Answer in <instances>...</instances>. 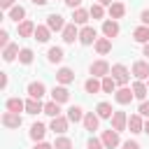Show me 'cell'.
Wrapping results in <instances>:
<instances>
[{"mask_svg":"<svg viewBox=\"0 0 149 149\" xmlns=\"http://www.w3.org/2000/svg\"><path fill=\"white\" fill-rule=\"evenodd\" d=\"M137 114L149 119V100H142V102H140V107H137Z\"/></svg>","mask_w":149,"mask_h":149,"instance_id":"ab89813d","label":"cell"},{"mask_svg":"<svg viewBox=\"0 0 149 149\" xmlns=\"http://www.w3.org/2000/svg\"><path fill=\"white\" fill-rule=\"evenodd\" d=\"M144 133H147V135H149V119H147V121H144Z\"/></svg>","mask_w":149,"mask_h":149,"instance_id":"816d5d0a","label":"cell"},{"mask_svg":"<svg viewBox=\"0 0 149 149\" xmlns=\"http://www.w3.org/2000/svg\"><path fill=\"white\" fill-rule=\"evenodd\" d=\"M51 100L58 102V105H61V102H68V100H70V91H68V86H61V84L54 86V88H51Z\"/></svg>","mask_w":149,"mask_h":149,"instance_id":"ba28073f","label":"cell"},{"mask_svg":"<svg viewBox=\"0 0 149 149\" xmlns=\"http://www.w3.org/2000/svg\"><path fill=\"white\" fill-rule=\"evenodd\" d=\"M74 40H79L77 23H68V26H65V30H63V42H65V44H72Z\"/></svg>","mask_w":149,"mask_h":149,"instance_id":"7c38bea8","label":"cell"},{"mask_svg":"<svg viewBox=\"0 0 149 149\" xmlns=\"http://www.w3.org/2000/svg\"><path fill=\"white\" fill-rule=\"evenodd\" d=\"M100 140H102V144H105V149H114V147H119V133H116L114 128H109V130H105Z\"/></svg>","mask_w":149,"mask_h":149,"instance_id":"9c48e42d","label":"cell"},{"mask_svg":"<svg viewBox=\"0 0 149 149\" xmlns=\"http://www.w3.org/2000/svg\"><path fill=\"white\" fill-rule=\"evenodd\" d=\"M93 47H95V51H98L100 56H105V54L112 51V40H109V37H98Z\"/></svg>","mask_w":149,"mask_h":149,"instance_id":"ffe728a7","label":"cell"},{"mask_svg":"<svg viewBox=\"0 0 149 149\" xmlns=\"http://www.w3.org/2000/svg\"><path fill=\"white\" fill-rule=\"evenodd\" d=\"M112 128H114L116 133H121V130L128 128V116H126V112L114 109V114H112Z\"/></svg>","mask_w":149,"mask_h":149,"instance_id":"5b68a950","label":"cell"},{"mask_svg":"<svg viewBox=\"0 0 149 149\" xmlns=\"http://www.w3.org/2000/svg\"><path fill=\"white\" fill-rule=\"evenodd\" d=\"M123 14H126V5H123V2H112V5H109V19L116 21V19H121Z\"/></svg>","mask_w":149,"mask_h":149,"instance_id":"4316f807","label":"cell"},{"mask_svg":"<svg viewBox=\"0 0 149 149\" xmlns=\"http://www.w3.org/2000/svg\"><path fill=\"white\" fill-rule=\"evenodd\" d=\"M140 21H142V26H149V9H142V14H140Z\"/></svg>","mask_w":149,"mask_h":149,"instance_id":"ee69618b","label":"cell"},{"mask_svg":"<svg viewBox=\"0 0 149 149\" xmlns=\"http://www.w3.org/2000/svg\"><path fill=\"white\" fill-rule=\"evenodd\" d=\"M88 70H91V74H93V77H98V79H105V77L112 72V68H109V63H107V61H93Z\"/></svg>","mask_w":149,"mask_h":149,"instance_id":"3957f363","label":"cell"},{"mask_svg":"<svg viewBox=\"0 0 149 149\" xmlns=\"http://www.w3.org/2000/svg\"><path fill=\"white\" fill-rule=\"evenodd\" d=\"M130 74H133L137 81H144V79H149V61H135V63H133V70H130Z\"/></svg>","mask_w":149,"mask_h":149,"instance_id":"7a4b0ae2","label":"cell"},{"mask_svg":"<svg viewBox=\"0 0 149 149\" xmlns=\"http://www.w3.org/2000/svg\"><path fill=\"white\" fill-rule=\"evenodd\" d=\"M88 19H91V12L84 9V7H79V9L72 12V23H77V26H86Z\"/></svg>","mask_w":149,"mask_h":149,"instance_id":"ac0fdd59","label":"cell"},{"mask_svg":"<svg viewBox=\"0 0 149 149\" xmlns=\"http://www.w3.org/2000/svg\"><path fill=\"white\" fill-rule=\"evenodd\" d=\"M12 21H16V23H21V21H26V9L21 7V5H14L12 9H9V14H7Z\"/></svg>","mask_w":149,"mask_h":149,"instance_id":"83f0119b","label":"cell"},{"mask_svg":"<svg viewBox=\"0 0 149 149\" xmlns=\"http://www.w3.org/2000/svg\"><path fill=\"white\" fill-rule=\"evenodd\" d=\"M63 58H65V54H63L61 47H51V49L47 51V61H49V63H61Z\"/></svg>","mask_w":149,"mask_h":149,"instance_id":"4dcf8cb0","label":"cell"},{"mask_svg":"<svg viewBox=\"0 0 149 149\" xmlns=\"http://www.w3.org/2000/svg\"><path fill=\"white\" fill-rule=\"evenodd\" d=\"M65 2V7H70V9H79V5H81V0H63Z\"/></svg>","mask_w":149,"mask_h":149,"instance_id":"7bdbcfd3","label":"cell"},{"mask_svg":"<svg viewBox=\"0 0 149 149\" xmlns=\"http://www.w3.org/2000/svg\"><path fill=\"white\" fill-rule=\"evenodd\" d=\"M133 40L140 42V44H147L149 42V26H137L133 30Z\"/></svg>","mask_w":149,"mask_h":149,"instance_id":"7402d4cb","label":"cell"},{"mask_svg":"<svg viewBox=\"0 0 149 149\" xmlns=\"http://www.w3.org/2000/svg\"><path fill=\"white\" fill-rule=\"evenodd\" d=\"M7 72H0V88H7Z\"/></svg>","mask_w":149,"mask_h":149,"instance_id":"f6af8a7d","label":"cell"},{"mask_svg":"<svg viewBox=\"0 0 149 149\" xmlns=\"http://www.w3.org/2000/svg\"><path fill=\"white\" fill-rule=\"evenodd\" d=\"M44 114H47V116H51V119L61 116V105H58V102H54V100L44 102Z\"/></svg>","mask_w":149,"mask_h":149,"instance_id":"836d02e7","label":"cell"},{"mask_svg":"<svg viewBox=\"0 0 149 149\" xmlns=\"http://www.w3.org/2000/svg\"><path fill=\"white\" fill-rule=\"evenodd\" d=\"M86 147H88V149H105L102 140H98V137H91V140L86 142Z\"/></svg>","mask_w":149,"mask_h":149,"instance_id":"f35d334b","label":"cell"},{"mask_svg":"<svg viewBox=\"0 0 149 149\" xmlns=\"http://www.w3.org/2000/svg\"><path fill=\"white\" fill-rule=\"evenodd\" d=\"M7 44H12V42H9V33H7V30H5V28H2V30H0V47H2V49H5V47H7Z\"/></svg>","mask_w":149,"mask_h":149,"instance_id":"60d3db41","label":"cell"},{"mask_svg":"<svg viewBox=\"0 0 149 149\" xmlns=\"http://www.w3.org/2000/svg\"><path fill=\"white\" fill-rule=\"evenodd\" d=\"M128 130L130 133H144V121L140 114H130L128 116Z\"/></svg>","mask_w":149,"mask_h":149,"instance_id":"2e32d148","label":"cell"},{"mask_svg":"<svg viewBox=\"0 0 149 149\" xmlns=\"http://www.w3.org/2000/svg\"><path fill=\"white\" fill-rule=\"evenodd\" d=\"M54 149H72V140H70V137H65V135H61V137H56Z\"/></svg>","mask_w":149,"mask_h":149,"instance_id":"d590c367","label":"cell"},{"mask_svg":"<svg viewBox=\"0 0 149 149\" xmlns=\"http://www.w3.org/2000/svg\"><path fill=\"white\" fill-rule=\"evenodd\" d=\"M33 149H54V144H49V142H37Z\"/></svg>","mask_w":149,"mask_h":149,"instance_id":"7dc6e473","label":"cell"},{"mask_svg":"<svg viewBox=\"0 0 149 149\" xmlns=\"http://www.w3.org/2000/svg\"><path fill=\"white\" fill-rule=\"evenodd\" d=\"M81 123H84V128H86V130H91V133H93V130H98L100 116H98V114H93V112H86V114H84V121H81Z\"/></svg>","mask_w":149,"mask_h":149,"instance_id":"d6986e66","label":"cell"},{"mask_svg":"<svg viewBox=\"0 0 149 149\" xmlns=\"http://www.w3.org/2000/svg\"><path fill=\"white\" fill-rule=\"evenodd\" d=\"M33 37H35L37 42H49V37H51V30H49V26H47V23H44V26H37Z\"/></svg>","mask_w":149,"mask_h":149,"instance_id":"f1b7e54d","label":"cell"},{"mask_svg":"<svg viewBox=\"0 0 149 149\" xmlns=\"http://www.w3.org/2000/svg\"><path fill=\"white\" fill-rule=\"evenodd\" d=\"M44 133H47V126L44 123H33L30 126V140H35V142H42V137H44Z\"/></svg>","mask_w":149,"mask_h":149,"instance_id":"d4e9b609","label":"cell"},{"mask_svg":"<svg viewBox=\"0 0 149 149\" xmlns=\"http://www.w3.org/2000/svg\"><path fill=\"white\" fill-rule=\"evenodd\" d=\"M121 149H140V144H137L135 140H126V142L121 144Z\"/></svg>","mask_w":149,"mask_h":149,"instance_id":"b9f144b4","label":"cell"},{"mask_svg":"<svg viewBox=\"0 0 149 149\" xmlns=\"http://www.w3.org/2000/svg\"><path fill=\"white\" fill-rule=\"evenodd\" d=\"M102 35L109 37V40L116 37V35H119V23H116L114 19H105V21H102Z\"/></svg>","mask_w":149,"mask_h":149,"instance_id":"8fae6325","label":"cell"},{"mask_svg":"<svg viewBox=\"0 0 149 149\" xmlns=\"http://www.w3.org/2000/svg\"><path fill=\"white\" fill-rule=\"evenodd\" d=\"M44 93H47V86H44L42 81H30V84H28V95H30V98L40 100Z\"/></svg>","mask_w":149,"mask_h":149,"instance_id":"5bb4252c","label":"cell"},{"mask_svg":"<svg viewBox=\"0 0 149 149\" xmlns=\"http://www.w3.org/2000/svg\"><path fill=\"white\" fill-rule=\"evenodd\" d=\"M5 107H7V112H14V114H19V112H23V109H26V102H23L21 98H9Z\"/></svg>","mask_w":149,"mask_h":149,"instance_id":"484cf974","label":"cell"},{"mask_svg":"<svg viewBox=\"0 0 149 149\" xmlns=\"http://www.w3.org/2000/svg\"><path fill=\"white\" fill-rule=\"evenodd\" d=\"M88 12H91V19H102V16H105V7H102L100 2L91 5V9H88Z\"/></svg>","mask_w":149,"mask_h":149,"instance_id":"8d00e7d4","label":"cell"},{"mask_svg":"<svg viewBox=\"0 0 149 149\" xmlns=\"http://www.w3.org/2000/svg\"><path fill=\"white\" fill-rule=\"evenodd\" d=\"M112 77H114V81L116 84H121V86H126L128 84V79H130V72H128V68L123 65V63H116V65H112V72H109Z\"/></svg>","mask_w":149,"mask_h":149,"instance_id":"6da1fadb","label":"cell"},{"mask_svg":"<svg viewBox=\"0 0 149 149\" xmlns=\"http://www.w3.org/2000/svg\"><path fill=\"white\" fill-rule=\"evenodd\" d=\"M56 81H58L61 86H68V84L74 81V72H72L70 68H58V70H56Z\"/></svg>","mask_w":149,"mask_h":149,"instance_id":"52a82bcc","label":"cell"},{"mask_svg":"<svg viewBox=\"0 0 149 149\" xmlns=\"http://www.w3.org/2000/svg\"><path fill=\"white\" fill-rule=\"evenodd\" d=\"M98 2H100V5H102V7H105V5H107V7H109V5H112V2H114V0H98Z\"/></svg>","mask_w":149,"mask_h":149,"instance_id":"681fc988","label":"cell"},{"mask_svg":"<svg viewBox=\"0 0 149 149\" xmlns=\"http://www.w3.org/2000/svg\"><path fill=\"white\" fill-rule=\"evenodd\" d=\"M47 26H49V30H51V33H54V30H56V33H58V30L63 33L68 23H65V19H63L61 14H49V16H47Z\"/></svg>","mask_w":149,"mask_h":149,"instance_id":"8992f818","label":"cell"},{"mask_svg":"<svg viewBox=\"0 0 149 149\" xmlns=\"http://www.w3.org/2000/svg\"><path fill=\"white\" fill-rule=\"evenodd\" d=\"M84 114H86V112H84L79 105H72V107L68 109V121H70V123H79V121H84Z\"/></svg>","mask_w":149,"mask_h":149,"instance_id":"44dd1931","label":"cell"},{"mask_svg":"<svg viewBox=\"0 0 149 149\" xmlns=\"http://www.w3.org/2000/svg\"><path fill=\"white\" fill-rule=\"evenodd\" d=\"M142 51H144V56H149V42L144 44V49H142Z\"/></svg>","mask_w":149,"mask_h":149,"instance_id":"f907efd6","label":"cell"},{"mask_svg":"<svg viewBox=\"0 0 149 149\" xmlns=\"http://www.w3.org/2000/svg\"><path fill=\"white\" fill-rule=\"evenodd\" d=\"M33 5H37V7H42V5H47V0H33Z\"/></svg>","mask_w":149,"mask_h":149,"instance_id":"c3c4849f","label":"cell"},{"mask_svg":"<svg viewBox=\"0 0 149 149\" xmlns=\"http://www.w3.org/2000/svg\"><path fill=\"white\" fill-rule=\"evenodd\" d=\"M68 116H56V119H51V123H49V128L54 130V133H58V135H63L65 130H68Z\"/></svg>","mask_w":149,"mask_h":149,"instance_id":"e0dca14e","label":"cell"},{"mask_svg":"<svg viewBox=\"0 0 149 149\" xmlns=\"http://www.w3.org/2000/svg\"><path fill=\"white\" fill-rule=\"evenodd\" d=\"M0 7L2 9H12L14 7V0H0Z\"/></svg>","mask_w":149,"mask_h":149,"instance_id":"bcb514c9","label":"cell"},{"mask_svg":"<svg viewBox=\"0 0 149 149\" xmlns=\"http://www.w3.org/2000/svg\"><path fill=\"white\" fill-rule=\"evenodd\" d=\"M84 91L86 93H100L102 91V79H98V77H88L86 81H84Z\"/></svg>","mask_w":149,"mask_h":149,"instance_id":"4fadbf2b","label":"cell"},{"mask_svg":"<svg viewBox=\"0 0 149 149\" xmlns=\"http://www.w3.org/2000/svg\"><path fill=\"white\" fill-rule=\"evenodd\" d=\"M26 112L28 114H40V112H44V105L40 100H35V98H28L26 100Z\"/></svg>","mask_w":149,"mask_h":149,"instance_id":"1f68e13d","label":"cell"},{"mask_svg":"<svg viewBox=\"0 0 149 149\" xmlns=\"http://www.w3.org/2000/svg\"><path fill=\"white\" fill-rule=\"evenodd\" d=\"M35 28H37V26H35L33 21H28V19L21 21V23H19V37H30V35H35Z\"/></svg>","mask_w":149,"mask_h":149,"instance_id":"603a6c76","label":"cell"},{"mask_svg":"<svg viewBox=\"0 0 149 149\" xmlns=\"http://www.w3.org/2000/svg\"><path fill=\"white\" fill-rule=\"evenodd\" d=\"M19 54H21V51H19V44H7V47L2 49V58H5L7 63H12Z\"/></svg>","mask_w":149,"mask_h":149,"instance_id":"f546056e","label":"cell"},{"mask_svg":"<svg viewBox=\"0 0 149 149\" xmlns=\"http://www.w3.org/2000/svg\"><path fill=\"white\" fill-rule=\"evenodd\" d=\"M95 114H98L100 119H112L114 109H112V105H109V102H98V107H95Z\"/></svg>","mask_w":149,"mask_h":149,"instance_id":"d6a6232c","label":"cell"},{"mask_svg":"<svg viewBox=\"0 0 149 149\" xmlns=\"http://www.w3.org/2000/svg\"><path fill=\"white\" fill-rule=\"evenodd\" d=\"M147 93H149V86H147L144 81H137V79H135V84H133V95H135L137 100H147Z\"/></svg>","mask_w":149,"mask_h":149,"instance_id":"cb8c5ba5","label":"cell"},{"mask_svg":"<svg viewBox=\"0 0 149 149\" xmlns=\"http://www.w3.org/2000/svg\"><path fill=\"white\" fill-rule=\"evenodd\" d=\"M2 126H5V128H19V126H21V114L5 112V114H2Z\"/></svg>","mask_w":149,"mask_h":149,"instance_id":"9a60e30c","label":"cell"},{"mask_svg":"<svg viewBox=\"0 0 149 149\" xmlns=\"http://www.w3.org/2000/svg\"><path fill=\"white\" fill-rule=\"evenodd\" d=\"M19 63L30 65V63H33V49H21V54H19Z\"/></svg>","mask_w":149,"mask_h":149,"instance_id":"74e56055","label":"cell"},{"mask_svg":"<svg viewBox=\"0 0 149 149\" xmlns=\"http://www.w3.org/2000/svg\"><path fill=\"white\" fill-rule=\"evenodd\" d=\"M102 93H116V81H114L112 74H107L102 79Z\"/></svg>","mask_w":149,"mask_h":149,"instance_id":"e575fe53","label":"cell"},{"mask_svg":"<svg viewBox=\"0 0 149 149\" xmlns=\"http://www.w3.org/2000/svg\"><path fill=\"white\" fill-rule=\"evenodd\" d=\"M133 98H135V95H133V88H128V86H121V88H116V93H114V100H116L119 105H128Z\"/></svg>","mask_w":149,"mask_h":149,"instance_id":"30bf717a","label":"cell"},{"mask_svg":"<svg viewBox=\"0 0 149 149\" xmlns=\"http://www.w3.org/2000/svg\"><path fill=\"white\" fill-rule=\"evenodd\" d=\"M95 40H98V33H95V28H93V26H84V28L79 30V42H81L84 47L95 44Z\"/></svg>","mask_w":149,"mask_h":149,"instance_id":"277c9868","label":"cell"}]
</instances>
